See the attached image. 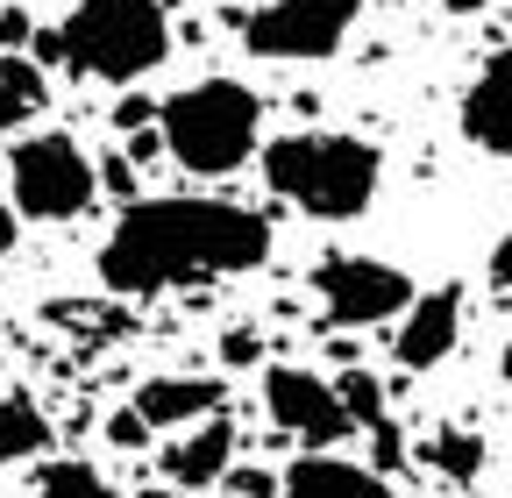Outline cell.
<instances>
[{
    "label": "cell",
    "mask_w": 512,
    "mask_h": 498,
    "mask_svg": "<svg viewBox=\"0 0 512 498\" xmlns=\"http://www.w3.org/2000/svg\"><path fill=\"white\" fill-rule=\"evenodd\" d=\"M271 264V221L235 200H128L114 235L100 242V285L121 299H157L200 278H235Z\"/></svg>",
    "instance_id": "6da1fadb"
},
{
    "label": "cell",
    "mask_w": 512,
    "mask_h": 498,
    "mask_svg": "<svg viewBox=\"0 0 512 498\" xmlns=\"http://www.w3.org/2000/svg\"><path fill=\"white\" fill-rule=\"evenodd\" d=\"M43 57L64 65L72 79L136 86L171 57V15H164V0H79L43 36Z\"/></svg>",
    "instance_id": "7a4b0ae2"
},
{
    "label": "cell",
    "mask_w": 512,
    "mask_h": 498,
    "mask_svg": "<svg viewBox=\"0 0 512 498\" xmlns=\"http://www.w3.org/2000/svg\"><path fill=\"white\" fill-rule=\"evenodd\" d=\"M264 185L313 221H356L384 185V157L377 143L342 129H299L264 143Z\"/></svg>",
    "instance_id": "3957f363"
},
{
    "label": "cell",
    "mask_w": 512,
    "mask_h": 498,
    "mask_svg": "<svg viewBox=\"0 0 512 498\" xmlns=\"http://www.w3.org/2000/svg\"><path fill=\"white\" fill-rule=\"evenodd\" d=\"M256 129H264V100L242 79H192L157 107L164 157L192 178H228L256 157Z\"/></svg>",
    "instance_id": "277c9868"
},
{
    "label": "cell",
    "mask_w": 512,
    "mask_h": 498,
    "mask_svg": "<svg viewBox=\"0 0 512 498\" xmlns=\"http://www.w3.org/2000/svg\"><path fill=\"white\" fill-rule=\"evenodd\" d=\"M93 200H100V171L72 136L43 129V136H22L8 150V207L22 221H72Z\"/></svg>",
    "instance_id": "5b68a950"
},
{
    "label": "cell",
    "mask_w": 512,
    "mask_h": 498,
    "mask_svg": "<svg viewBox=\"0 0 512 498\" xmlns=\"http://www.w3.org/2000/svg\"><path fill=\"white\" fill-rule=\"evenodd\" d=\"M363 0H271V8L242 15V50L271 57V65H313L349 43Z\"/></svg>",
    "instance_id": "8992f818"
},
{
    "label": "cell",
    "mask_w": 512,
    "mask_h": 498,
    "mask_svg": "<svg viewBox=\"0 0 512 498\" xmlns=\"http://www.w3.org/2000/svg\"><path fill=\"white\" fill-rule=\"evenodd\" d=\"M313 299L320 314H328L335 328H377V321H399L406 299H413V278L399 264L384 257H320L313 264Z\"/></svg>",
    "instance_id": "52a82bcc"
},
{
    "label": "cell",
    "mask_w": 512,
    "mask_h": 498,
    "mask_svg": "<svg viewBox=\"0 0 512 498\" xmlns=\"http://www.w3.org/2000/svg\"><path fill=\"white\" fill-rule=\"evenodd\" d=\"M264 413H271L285 434H299L306 449H335L342 434H349V413H342L335 385L320 378V370H299V363L264 370Z\"/></svg>",
    "instance_id": "ba28073f"
},
{
    "label": "cell",
    "mask_w": 512,
    "mask_h": 498,
    "mask_svg": "<svg viewBox=\"0 0 512 498\" xmlns=\"http://www.w3.org/2000/svg\"><path fill=\"white\" fill-rule=\"evenodd\" d=\"M456 342H463V292H456V285L413 292L406 314H399V335H392L399 370H434V363L456 356Z\"/></svg>",
    "instance_id": "9c48e42d"
},
{
    "label": "cell",
    "mask_w": 512,
    "mask_h": 498,
    "mask_svg": "<svg viewBox=\"0 0 512 498\" xmlns=\"http://www.w3.org/2000/svg\"><path fill=\"white\" fill-rule=\"evenodd\" d=\"M463 136L484 157H512V36L491 50V65L463 93Z\"/></svg>",
    "instance_id": "30bf717a"
},
{
    "label": "cell",
    "mask_w": 512,
    "mask_h": 498,
    "mask_svg": "<svg viewBox=\"0 0 512 498\" xmlns=\"http://www.w3.org/2000/svg\"><path fill=\"white\" fill-rule=\"evenodd\" d=\"M157 463H164V484H171V491H207V484H221L228 463H235V420H228V413H207V420L178 427V442H171Z\"/></svg>",
    "instance_id": "8fae6325"
},
{
    "label": "cell",
    "mask_w": 512,
    "mask_h": 498,
    "mask_svg": "<svg viewBox=\"0 0 512 498\" xmlns=\"http://www.w3.org/2000/svg\"><path fill=\"white\" fill-rule=\"evenodd\" d=\"M278 498H392V484H384L377 470L363 463H342V456H299L285 477H278Z\"/></svg>",
    "instance_id": "7c38bea8"
},
{
    "label": "cell",
    "mask_w": 512,
    "mask_h": 498,
    "mask_svg": "<svg viewBox=\"0 0 512 498\" xmlns=\"http://www.w3.org/2000/svg\"><path fill=\"white\" fill-rule=\"evenodd\" d=\"M221 378H150V385H136V406L143 420H150V434L157 427H192V420H207V413H221Z\"/></svg>",
    "instance_id": "4fadbf2b"
},
{
    "label": "cell",
    "mask_w": 512,
    "mask_h": 498,
    "mask_svg": "<svg viewBox=\"0 0 512 498\" xmlns=\"http://www.w3.org/2000/svg\"><path fill=\"white\" fill-rule=\"evenodd\" d=\"M43 107H50V79H43V65H36V57H22V50H8V57H0V136L29 129Z\"/></svg>",
    "instance_id": "5bb4252c"
},
{
    "label": "cell",
    "mask_w": 512,
    "mask_h": 498,
    "mask_svg": "<svg viewBox=\"0 0 512 498\" xmlns=\"http://www.w3.org/2000/svg\"><path fill=\"white\" fill-rule=\"evenodd\" d=\"M36 449H50V420L29 399H0V470L36 456Z\"/></svg>",
    "instance_id": "9a60e30c"
},
{
    "label": "cell",
    "mask_w": 512,
    "mask_h": 498,
    "mask_svg": "<svg viewBox=\"0 0 512 498\" xmlns=\"http://www.w3.org/2000/svg\"><path fill=\"white\" fill-rule=\"evenodd\" d=\"M36 498H107V477L79 456H50L36 470Z\"/></svg>",
    "instance_id": "2e32d148"
},
{
    "label": "cell",
    "mask_w": 512,
    "mask_h": 498,
    "mask_svg": "<svg viewBox=\"0 0 512 498\" xmlns=\"http://www.w3.org/2000/svg\"><path fill=\"white\" fill-rule=\"evenodd\" d=\"M427 463L441 470V477H456V484H470L477 470H484V442L470 427H441L434 442H427Z\"/></svg>",
    "instance_id": "e0dca14e"
},
{
    "label": "cell",
    "mask_w": 512,
    "mask_h": 498,
    "mask_svg": "<svg viewBox=\"0 0 512 498\" xmlns=\"http://www.w3.org/2000/svg\"><path fill=\"white\" fill-rule=\"evenodd\" d=\"M335 399H342L349 427H377V420H392V413H384V385L370 378V370H356V363L335 378Z\"/></svg>",
    "instance_id": "ac0fdd59"
},
{
    "label": "cell",
    "mask_w": 512,
    "mask_h": 498,
    "mask_svg": "<svg viewBox=\"0 0 512 498\" xmlns=\"http://www.w3.org/2000/svg\"><path fill=\"white\" fill-rule=\"evenodd\" d=\"M256 356H264V335H256V328H228V335H221V363H228V370H249Z\"/></svg>",
    "instance_id": "d6986e66"
},
{
    "label": "cell",
    "mask_w": 512,
    "mask_h": 498,
    "mask_svg": "<svg viewBox=\"0 0 512 498\" xmlns=\"http://www.w3.org/2000/svg\"><path fill=\"white\" fill-rule=\"evenodd\" d=\"M107 442H114V449H143V442H150V420H143L136 406H121V413L107 420Z\"/></svg>",
    "instance_id": "ffe728a7"
},
{
    "label": "cell",
    "mask_w": 512,
    "mask_h": 498,
    "mask_svg": "<svg viewBox=\"0 0 512 498\" xmlns=\"http://www.w3.org/2000/svg\"><path fill=\"white\" fill-rule=\"evenodd\" d=\"M235 498H278V477H264V470H235L228 463V477H221Z\"/></svg>",
    "instance_id": "44dd1931"
},
{
    "label": "cell",
    "mask_w": 512,
    "mask_h": 498,
    "mask_svg": "<svg viewBox=\"0 0 512 498\" xmlns=\"http://www.w3.org/2000/svg\"><path fill=\"white\" fill-rule=\"evenodd\" d=\"M114 129H121V136H128V129H150V100H143V93H121V100H114Z\"/></svg>",
    "instance_id": "7402d4cb"
},
{
    "label": "cell",
    "mask_w": 512,
    "mask_h": 498,
    "mask_svg": "<svg viewBox=\"0 0 512 498\" xmlns=\"http://www.w3.org/2000/svg\"><path fill=\"white\" fill-rule=\"evenodd\" d=\"M22 43H29V15L8 8V15H0V50H22Z\"/></svg>",
    "instance_id": "603a6c76"
},
{
    "label": "cell",
    "mask_w": 512,
    "mask_h": 498,
    "mask_svg": "<svg viewBox=\"0 0 512 498\" xmlns=\"http://www.w3.org/2000/svg\"><path fill=\"white\" fill-rule=\"evenodd\" d=\"M100 185H114V193H136V164L128 157H107V178Z\"/></svg>",
    "instance_id": "cb8c5ba5"
},
{
    "label": "cell",
    "mask_w": 512,
    "mask_h": 498,
    "mask_svg": "<svg viewBox=\"0 0 512 498\" xmlns=\"http://www.w3.org/2000/svg\"><path fill=\"white\" fill-rule=\"evenodd\" d=\"M491 278H498V285H505V292H512V235H505V242H498V249H491Z\"/></svg>",
    "instance_id": "d4e9b609"
},
{
    "label": "cell",
    "mask_w": 512,
    "mask_h": 498,
    "mask_svg": "<svg viewBox=\"0 0 512 498\" xmlns=\"http://www.w3.org/2000/svg\"><path fill=\"white\" fill-rule=\"evenodd\" d=\"M15 235H22V214H15L8 200H0V257H8V249H15Z\"/></svg>",
    "instance_id": "484cf974"
},
{
    "label": "cell",
    "mask_w": 512,
    "mask_h": 498,
    "mask_svg": "<svg viewBox=\"0 0 512 498\" xmlns=\"http://www.w3.org/2000/svg\"><path fill=\"white\" fill-rule=\"evenodd\" d=\"M505 378H512V342H505Z\"/></svg>",
    "instance_id": "4316f807"
},
{
    "label": "cell",
    "mask_w": 512,
    "mask_h": 498,
    "mask_svg": "<svg viewBox=\"0 0 512 498\" xmlns=\"http://www.w3.org/2000/svg\"><path fill=\"white\" fill-rule=\"evenodd\" d=\"M150 498H171V491H150Z\"/></svg>",
    "instance_id": "83f0119b"
}]
</instances>
